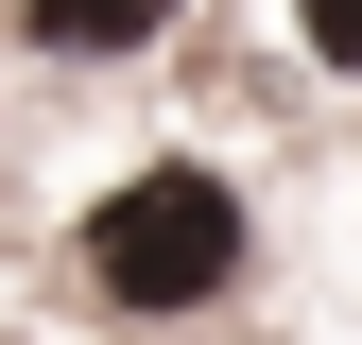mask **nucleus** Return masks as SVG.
<instances>
[{
  "label": "nucleus",
  "instance_id": "1",
  "mask_svg": "<svg viewBox=\"0 0 362 345\" xmlns=\"http://www.w3.org/2000/svg\"><path fill=\"white\" fill-rule=\"evenodd\" d=\"M86 276L121 293V311H207L224 276H242V190L224 172H121L104 207H86Z\"/></svg>",
  "mask_w": 362,
  "mask_h": 345
},
{
  "label": "nucleus",
  "instance_id": "2",
  "mask_svg": "<svg viewBox=\"0 0 362 345\" xmlns=\"http://www.w3.org/2000/svg\"><path fill=\"white\" fill-rule=\"evenodd\" d=\"M35 35H52V52H139V35L173 18V0H18Z\"/></svg>",
  "mask_w": 362,
  "mask_h": 345
},
{
  "label": "nucleus",
  "instance_id": "3",
  "mask_svg": "<svg viewBox=\"0 0 362 345\" xmlns=\"http://www.w3.org/2000/svg\"><path fill=\"white\" fill-rule=\"evenodd\" d=\"M293 18H310V52H328V69H362V0H293Z\"/></svg>",
  "mask_w": 362,
  "mask_h": 345
}]
</instances>
